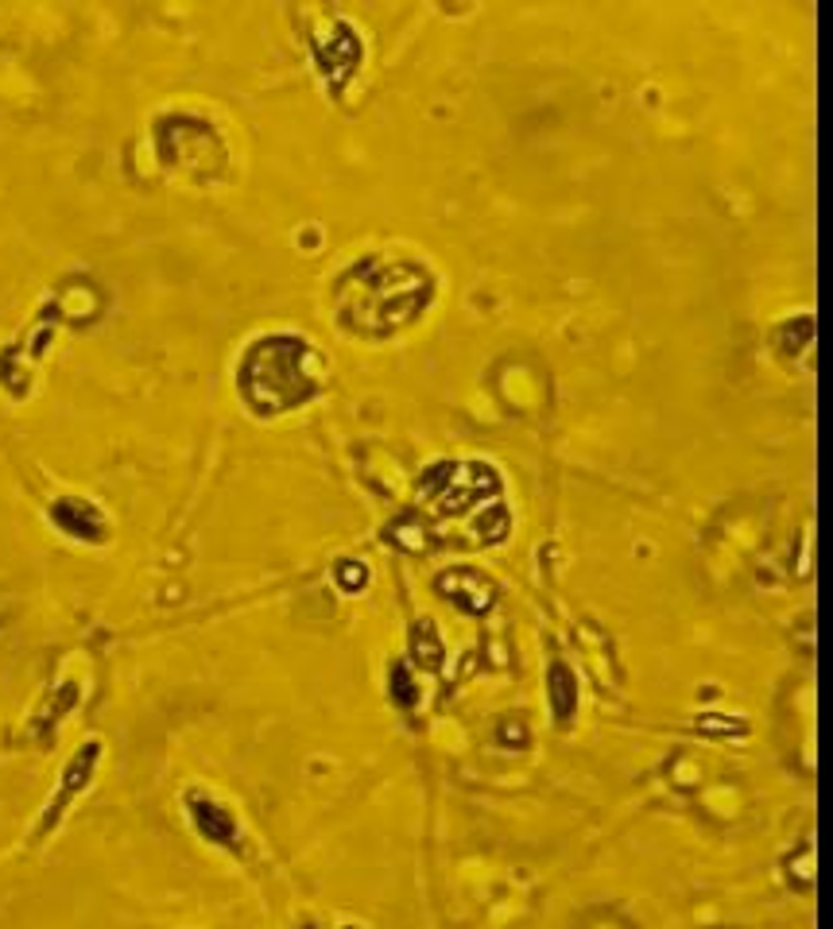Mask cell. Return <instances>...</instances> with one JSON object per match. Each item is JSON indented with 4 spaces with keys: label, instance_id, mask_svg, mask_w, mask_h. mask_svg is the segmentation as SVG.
Here are the masks:
<instances>
[{
    "label": "cell",
    "instance_id": "obj_1",
    "mask_svg": "<svg viewBox=\"0 0 833 929\" xmlns=\"http://www.w3.org/2000/svg\"><path fill=\"white\" fill-rule=\"evenodd\" d=\"M430 295V275L415 264H368L342 283V318L349 329L384 337L415 321Z\"/></svg>",
    "mask_w": 833,
    "mask_h": 929
},
{
    "label": "cell",
    "instance_id": "obj_2",
    "mask_svg": "<svg viewBox=\"0 0 833 929\" xmlns=\"http://www.w3.org/2000/svg\"><path fill=\"white\" fill-rule=\"evenodd\" d=\"M241 388L256 411H287L318 391V357L303 337H264L245 357Z\"/></svg>",
    "mask_w": 833,
    "mask_h": 929
},
{
    "label": "cell",
    "instance_id": "obj_3",
    "mask_svg": "<svg viewBox=\"0 0 833 929\" xmlns=\"http://www.w3.org/2000/svg\"><path fill=\"white\" fill-rule=\"evenodd\" d=\"M51 515H54V523H59L62 531L78 534V539L98 542L101 534H105V519H101L98 508H93V503H85V500H59L51 508Z\"/></svg>",
    "mask_w": 833,
    "mask_h": 929
},
{
    "label": "cell",
    "instance_id": "obj_4",
    "mask_svg": "<svg viewBox=\"0 0 833 929\" xmlns=\"http://www.w3.org/2000/svg\"><path fill=\"white\" fill-rule=\"evenodd\" d=\"M438 589H443L454 604H461L466 612H469V593H474V601H477V612H485L492 604V581L481 578V573H474V570L446 573V578L438 581Z\"/></svg>",
    "mask_w": 833,
    "mask_h": 929
},
{
    "label": "cell",
    "instance_id": "obj_5",
    "mask_svg": "<svg viewBox=\"0 0 833 929\" xmlns=\"http://www.w3.org/2000/svg\"><path fill=\"white\" fill-rule=\"evenodd\" d=\"M191 817H194V825H199V833L206 840H214V845H233V833H237V825H233V817L225 814L217 802H194Z\"/></svg>",
    "mask_w": 833,
    "mask_h": 929
},
{
    "label": "cell",
    "instance_id": "obj_6",
    "mask_svg": "<svg viewBox=\"0 0 833 929\" xmlns=\"http://www.w3.org/2000/svg\"><path fill=\"white\" fill-rule=\"evenodd\" d=\"M551 678H555L551 682V701H555L558 721H570L573 705H578V686H573V678H570V671H566V666H555Z\"/></svg>",
    "mask_w": 833,
    "mask_h": 929
},
{
    "label": "cell",
    "instance_id": "obj_7",
    "mask_svg": "<svg viewBox=\"0 0 833 929\" xmlns=\"http://www.w3.org/2000/svg\"><path fill=\"white\" fill-rule=\"evenodd\" d=\"M392 678H396V682H392V694L399 697V705H407V708H412V705H415V686H412V674H407L404 666H396V671H392Z\"/></svg>",
    "mask_w": 833,
    "mask_h": 929
},
{
    "label": "cell",
    "instance_id": "obj_8",
    "mask_svg": "<svg viewBox=\"0 0 833 929\" xmlns=\"http://www.w3.org/2000/svg\"><path fill=\"white\" fill-rule=\"evenodd\" d=\"M342 585H345V593H357L360 585H365V570L360 565H342Z\"/></svg>",
    "mask_w": 833,
    "mask_h": 929
},
{
    "label": "cell",
    "instance_id": "obj_9",
    "mask_svg": "<svg viewBox=\"0 0 833 929\" xmlns=\"http://www.w3.org/2000/svg\"><path fill=\"white\" fill-rule=\"evenodd\" d=\"M500 736H505V739H516V747H520L524 739H528V732H524V728H512V724H508V728L500 732Z\"/></svg>",
    "mask_w": 833,
    "mask_h": 929
}]
</instances>
